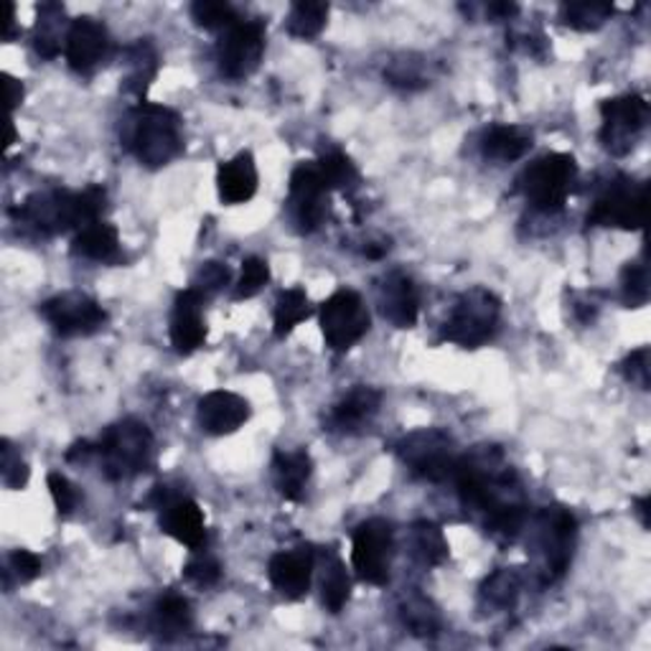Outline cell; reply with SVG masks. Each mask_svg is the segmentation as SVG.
I'll return each instance as SVG.
<instances>
[{"label": "cell", "mask_w": 651, "mask_h": 651, "mask_svg": "<svg viewBox=\"0 0 651 651\" xmlns=\"http://www.w3.org/2000/svg\"><path fill=\"white\" fill-rule=\"evenodd\" d=\"M65 53L77 75H92L110 53V33L105 23L89 16L75 18L65 39Z\"/></svg>", "instance_id": "9a60e30c"}, {"label": "cell", "mask_w": 651, "mask_h": 651, "mask_svg": "<svg viewBox=\"0 0 651 651\" xmlns=\"http://www.w3.org/2000/svg\"><path fill=\"white\" fill-rule=\"evenodd\" d=\"M3 79H6V100H8V107H11V112H13L16 107L23 102V85L18 82V79L11 77V75H3Z\"/></svg>", "instance_id": "7dc6e473"}, {"label": "cell", "mask_w": 651, "mask_h": 651, "mask_svg": "<svg viewBox=\"0 0 651 651\" xmlns=\"http://www.w3.org/2000/svg\"><path fill=\"white\" fill-rule=\"evenodd\" d=\"M316 166L320 176H324L328 191L332 189L349 191L359 184V168H356L354 160L346 154H342V150H332V154L320 156L316 160Z\"/></svg>", "instance_id": "e575fe53"}, {"label": "cell", "mask_w": 651, "mask_h": 651, "mask_svg": "<svg viewBox=\"0 0 651 651\" xmlns=\"http://www.w3.org/2000/svg\"><path fill=\"white\" fill-rule=\"evenodd\" d=\"M649 125V102L641 95H621L601 105L599 138L611 156L634 154Z\"/></svg>", "instance_id": "30bf717a"}, {"label": "cell", "mask_w": 651, "mask_h": 651, "mask_svg": "<svg viewBox=\"0 0 651 651\" xmlns=\"http://www.w3.org/2000/svg\"><path fill=\"white\" fill-rule=\"evenodd\" d=\"M385 77L389 85L403 87V89H417L427 85L423 75V61H415L413 57L392 61V65L385 69Z\"/></svg>", "instance_id": "7bdbcfd3"}, {"label": "cell", "mask_w": 651, "mask_h": 651, "mask_svg": "<svg viewBox=\"0 0 651 651\" xmlns=\"http://www.w3.org/2000/svg\"><path fill=\"white\" fill-rule=\"evenodd\" d=\"M320 334L328 349L349 352L367 336L372 316L364 298L356 290H336L332 298L320 303Z\"/></svg>", "instance_id": "9c48e42d"}, {"label": "cell", "mask_w": 651, "mask_h": 651, "mask_svg": "<svg viewBox=\"0 0 651 651\" xmlns=\"http://www.w3.org/2000/svg\"><path fill=\"white\" fill-rule=\"evenodd\" d=\"M502 320V300L486 288H471L453 306L448 320L443 324L441 338L461 349H479L492 342Z\"/></svg>", "instance_id": "277c9868"}, {"label": "cell", "mask_w": 651, "mask_h": 651, "mask_svg": "<svg viewBox=\"0 0 651 651\" xmlns=\"http://www.w3.org/2000/svg\"><path fill=\"white\" fill-rule=\"evenodd\" d=\"M520 13V6L516 3H489L486 6V16H492L494 21H510Z\"/></svg>", "instance_id": "c3c4849f"}, {"label": "cell", "mask_w": 651, "mask_h": 651, "mask_svg": "<svg viewBox=\"0 0 651 651\" xmlns=\"http://www.w3.org/2000/svg\"><path fill=\"white\" fill-rule=\"evenodd\" d=\"M184 578L199 588H211L221 581V565L217 563V558L194 550V558L184 565Z\"/></svg>", "instance_id": "60d3db41"}, {"label": "cell", "mask_w": 651, "mask_h": 651, "mask_svg": "<svg viewBox=\"0 0 651 651\" xmlns=\"http://www.w3.org/2000/svg\"><path fill=\"white\" fill-rule=\"evenodd\" d=\"M107 194L102 186H87L85 191H39L13 209L18 225L33 229L41 237H57L69 229H85L102 219Z\"/></svg>", "instance_id": "6da1fadb"}, {"label": "cell", "mask_w": 651, "mask_h": 651, "mask_svg": "<svg viewBox=\"0 0 651 651\" xmlns=\"http://www.w3.org/2000/svg\"><path fill=\"white\" fill-rule=\"evenodd\" d=\"M397 456L410 468V474L431 484L448 481L458 461L456 443L438 427H423V431L405 435L397 443Z\"/></svg>", "instance_id": "ba28073f"}, {"label": "cell", "mask_w": 651, "mask_h": 651, "mask_svg": "<svg viewBox=\"0 0 651 651\" xmlns=\"http://www.w3.org/2000/svg\"><path fill=\"white\" fill-rule=\"evenodd\" d=\"M310 474H314V461L306 451H280L273 461V481L275 489L288 502H298L306 492Z\"/></svg>", "instance_id": "603a6c76"}, {"label": "cell", "mask_w": 651, "mask_h": 651, "mask_svg": "<svg viewBox=\"0 0 651 651\" xmlns=\"http://www.w3.org/2000/svg\"><path fill=\"white\" fill-rule=\"evenodd\" d=\"M49 492L53 499V506L61 516H69L79 506V492L67 476L49 474Z\"/></svg>", "instance_id": "ee69618b"}, {"label": "cell", "mask_w": 651, "mask_h": 651, "mask_svg": "<svg viewBox=\"0 0 651 651\" xmlns=\"http://www.w3.org/2000/svg\"><path fill=\"white\" fill-rule=\"evenodd\" d=\"M637 514L641 516V524L649 527V496L637 499Z\"/></svg>", "instance_id": "f907efd6"}, {"label": "cell", "mask_w": 651, "mask_h": 651, "mask_svg": "<svg viewBox=\"0 0 651 651\" xmlns=\"http://www.w3.org/2000/svg\"><path fill=\"white\" fill-rule=\"evenodd\" d=\"M613 16L611 3L599 0H578V3H563L560 8V21L575 31H599L601 26Z\"/></svg>", "instance_id": "d6a6232c"}, {"label": "cell", "mask_w": 651, "mask_h": 651, "mask_svg": "<svg viewBox=\"0 0 651 651\" xmlns=\"http://www.w3.org/2000/svg\"><path fill=\"white\" fill-rule=\"evenodd\" d=\"M257 166L249 150H243L235 158L225 160L217 171V189L219 199L235 207V204H247L257 194Z\"/></svg>", "instance_id": "7402d4cb"}, {"label": "cell", "mask_w": 651, "mask_h": 651, "mask_svg": "<svg viewBox=\"0 0 651 651\" xmlns=\"http://www.w3.org/2000/svg\"><path fill=\"white\" fill-rule=\"evenodd\" d=\"M41 558L33 555L29 550H16L11 558H8V570L6 575H16L18 583H31L41 575Z\"/></svg>", "instance_id": "bcb514c9"}, {"label": "cell", "mask_w": 651, "mask_h": 651, "mask_svg": "<svg viewBox=\"0 0 651 651\" xmlns=\"http://www.w3.org/2000/svg\"><path fill=\"white\" fill-rule=\"evenodd\" d=\"M532 148V136L516 125H494L481 138V150L489 160L496 164H512L520 160Z\"/></svg>", "instance_id": "484cf974"}, {"label": "cell", "mask_w": 651, "mask_h": 651, "mask_svg": "<svg viewBox=\"0 0 651 651\" xmlns=\"http://www.w3.org/2000/svg\"><path fill=\"white\" fill-rule=\"evenodd\" d=\"M156 441L146 423L128 417L110 425L97 443V456L102 463V474L110 481H125L142 474L154 466Z\"/></svg>", "instance_id": "3957f363"}, {"label": "cell", "mask_w": 651, "mask_h": 651, "mask_svg": "<svg viewBox=\"0 0 651 651\" xmlns=\"http://www.w3.org/2000/svg\"><path fill=\"white\" fill-rule=\"evenodd\" d=\"M310 316V306H308V293L303 288H290L283 290L278 300H275V336L285 338L293 328L303 324Z\"/></svg>", "instance_id": "1f68e13d"}, {"label": "cell", "mask_w": 651, "mask_h": 651, "mask_svg": "<svg viewBox=\"0 0 651 651\" xmlns=\"http://www.w3.org/2000/svg\"><path fill=\"white\" fill-rule=\"evenodd\" d=\"M229 280H231V270L225 263H204L199 267V273H196L191 288L207 300L211 296H217L219 290H225Z\"/></svg>", "instance_id": "b9f144b4"}, {"label": "cell", "mask_w": 651, "mask_h": 651, "mask_svg": "<svg viewBox=\"0 0 651 651\" xmlns=\"http://www.w3.org/2000/svg\"><path fill=\"white\" fill-rule=\"evenodd\" d=\"M41 316L59 336H92L107 324V310L87 293H61L41 303Z\"/></svg>", "instance_id": "7c38bea8"}, {"label": "cell", "mask_w": 651, "mask_h": 651, "mask_svg": "<svg viewBox=\"0 0 651 651\" xmlns=\"http://www.w3.org/2000/svg\"><path fill=\"white\" fill-rule=\"evenodd\" d=\"M265 53V26L260 21H237L217 43L219 71L227 79H247L260 67Z\"/></svg>", "instance_id": "4fadbf2b"}, {"label": "cell", "mask_w": 651, "mask_h": 651, "mask_svg": "<svg viewBox=\"0 0 651 651\" xmlns=\"http://www.w3.org/2000/svg\"><path fill=\"white\" fill-rule=\"evenodd\" d=\"M407 548L415 563L425 570L443 565L445 558H448V540H445L438 524L431 520H421L410 527Z\"/></svg>", "instance_id": "d4e9b609"}, {"label": "cell", "mask_w": 651, "mask_h": 651, "mask_svg": "<svg viewBox=\"0 0 651 651\" xmlns=\"http://www.w3.org/2000/svg\"><path fill=\"white\" fill-rule=\"evenodd\" d=\"M534 545H537V573L542 585H552L565 575L573 560L578 522L563 506H548L534 522Z\"/></svg>", "instance_id": "8992f818"}, {"label": "cell", "mask_w": 651, "mask_h": 651, "mask_svg": "<svg viewBox=\"0 0 651 651\" xmlns=\"http://www.w3.org/2000/svg\"><path fill=\"white\" fill-rule=\"evenodd\" d=\"M61 18H65V6H59V3L39 6V23H36L33 47L43 59H53L61 49V43H59Z\"/></svg>", "instance_id": "d590c367"}, {"label": "cell", "mask_w": 651, "mask_h": 651, "mask_svg": "<svg viewBox=\"0 0 651 651\" xmlns=\"http://www.w3.org/2000/svg\"><path fill=\"white\" fill-rule=\"evenodd\" d=\"M270 283V265L263 257H247L243 263V275L235 285V300L255 298Z\"/></svg>", "instance_id": "f35d334b"}, {"label": "cell", "mask_w": 651, "mask_h": 651, "mask_svg": "<svg viewBox=\"0 0 651 651\" xmlns=\"http://www.w3.org/2000/svg\"><path fill=\"white\" fill-rule=\"evenodd\" d=\"M194 627V611L191 603L184 595L168 593L160 599L154 611H150V629L156 631L160 639H176L184 637L186 631Z\"/></svg>", "instance_id": "4316f807"}, {"label": "cell", "mask_w": 651, "mask_h": 651, "mask_svg": "<svg viewBox=\"0 0 651 651\" xmlns=\"http://www.w3.org/2000/svg\"><path fill=\"white\" fill-rule=\"evenodd\" d=\"M0 476L8 489H23L29 484V463L21 458V451L13 448L11 441H0Z\"/></svg>", "instance_id": "ab89813d"}, {"label": "cell", "mask_w": 651, "mask_h": 651, "mask_svg": "<svg viewBox=\"0 0 651 651\" xmlns=\"http://www.w3.org/2000/svg\"><path fill=\"white\" fill-rule=\"evenodd\" d=\"M328 3H320V0H298V3H293L290 13H288V33L293 39H300V41H310L316 39V36L326 29V21H328Z\"/></svg>", "instance_id": "f1b7e54d"}, {"label": "cell", "mask_w": 651, "mask_h": 651, "mask_svg": "<svg viewBox=\"0 0 651 651\" xmlns=\"http://www.w3.org/2000/svg\"><path fill=\"white\" fill-rule=\"evenodd\" d=\"M71 253L92 263H115L120 257L118 229L102 219L95 221V225L77 231L75 243H71Z\"/></svg>", "instance_id": "cb8c5ba5"}, {"label": "cell", "mask_w": 651, "mask_h": 651, "mask_svg": "<svg viewBox=\"0 0 651 651\" xmlns=\"http://www.w3.org/2000/svg\"><path fill=\"white\" fill-rule=\"evenodd\" d=\"M379 308L395 328H413L421 314V296L413 278L403 273H392L379 285Z\"/></svg>", "instance_id": "ffe728a7"}, {"label": "cell", "mask_w": 651, "mask_h": 651, "mask_svg": "<svg viewBox=\"0 0 651 651\" xmlns=\"http://www.w3.org/2000/svg\"><path fill=\"white\" fill-rule=\"evenodd\" d=\"M621 300L627 308H641L649 300V270L644 263H629L621 273Z\"/></svg>", "instance_id": "74e56055"}, {"label": "cell", "mask_w": 651, "mask_h": 651, "mask_svg": "<svg viewBox=\"0 0 651 651\" xmlns=\"http://www.w3.org/2000/svg\"><path fill=\"white\" fill-rule=\"evenodd\" d=\"M647 221V184L629 176H617L595 196L588 225L637 231Z\"/></svg>", "instance_id": "52a82bcc"}, {"label": "cell", "mask_w": 651, "mask_h": 651, "mask_svg": "<svg viewBox=\"0 0 651 651\" xmlns=\"http://www.w3.org/2000/svg\"><path fill=\"white\" fill-rule=\"evenodd\" d=\"M122 142L140 166L164 168L184 150L181 118L164 105L140 102L125 120Z\"/></svg>", "instance_id": "7a4b0ae2"}, {"label": "cell", "mask_w": 651, "mask_h": 651, "mask_svg": "<svg viewBox=\"0 0 651 651\" xmlns=\"http://www.w3.org/2000/svg\"><path fill=\"white\" fill-rule=\"evenodd\" d=\"M382 405V392L374 387H354L349 395H344L328 413V427L342 435L359 433L364 425L374 421V415L379 413Z\"/></svg>", "instance_id": "44dd1931"}, {"label": "cell", "mask_w": 651, "mask_h": 651, "mask_svg": "<svg viewBox=\"0 0 651 651\" xmlns=\"http://www.w3.org/2000/svg\"><path fill=\"white\" fill-rule=\"evenodd\" d=\"M160 530L174 537L178 545L201 550L207 545V522L199 504L189 496H171L160 506Z\"/></svg>", "instance_id": "e0dca14e"}, {"label": "cell", "mask_w": 651, "mask_h": 651, "mask_svg": "<svg viewBox=\"0 0 651 651\" xmlns=\"http://www.w3.org/2000/svg\"><path fill=\"white\" fill-rule=\"evenodd\" d=\"M288 211L300 235H310L324 225L328 214V186L316 164H300L290 176Z\"/></svg>", "instance_id": "5bb4252c"}, {"label": "cell", "mask_w": 651, "mask_h": 651, "mask_svg": "<svg viewBox=\"0 0 651 651\" xmlns=\"http://www.w3.org/2000/svg\"><path fill=\"white\" fill-rule=\"evenodd\" d=\"M191 18L196 26H201L207 31H227L237 21H243L235 8L229 3H221V0H196L191 6Z\"/></svg>", "instance_id": "8d00e7d4"}, {"label": "cell", "mask_w": 651, "mask_h": 651, "mask_svg": "<svg viewBox=\"0 0 651 651\" xmlns=\"http://www.w3.org/2000/svg\"><path fill=\"white\" fill-rule=\"evenodd\" d=\"M578 181V164L570 154H548L524 168L520 191L542 214H555L565 207Z\"/></svg>", "instance_id": "5b68a950"}, {"label": "cell", "mask_w": 651, "mask_h": 651, "mask_svg": "<svg viewBox=\"0 0 651 651\" xmlns=\"http://www.w3.org/2000/svg\"><path fill=\"white\" fill-rule=\"evenodd\" d=\"M392 555H395V532L385 520H367L354 532L352 563L356 575L369 585H387Z\"/></svg>", "instance_id": "8fae6325"}, {"label": "cell", "mask_w": 651, "mask_h": 651, "mask_svg": "<svg viewBox=\"0 0 651 651\" xmlns=\"http://www.w3.org/2000/svg\"><path fill=\"white\" fill-rule=\"evenodd\" d=\"M249 421V403L229 389L209 392L199 400V425L209 435H231Z\"/></svg>", "instance_id": "d6986e66"}, {"label": "cell", "mask_w": 651, "mask_h": 651, "mask_svg": "<svg viewBox=\"0 0 651 651\" xmlns=\"http://www.w3.org/2000/svg\"><path fill=\"white\" fill-rule=\"evenodd\" d=\"M522 593V575L514 568L496 570L494 575H489L484 585H481V601L492 609L506 611L512 609Z\"/></svg>", "instance_id": "4dcf8cb0"}, {"label": "cell", "mask_w": 651, "mask_h": 651, "mask_svg": "<svg viewBox=\"0 0 651 651\" xmlns=\"http://www.w3.org/2000/svg\"><path fill=\"white\" fill-rule=\"evenodd\" d=\"M352 595V578L346 573L344 563L338 558L328 560L324 570V581H320V601H324L326 611L342 613L346 601Z\"/></svg>", "instance_id": "836d02e7"}, {"label": "cell", "mask_w": 651, "mask_h": 651, "mask_svg": "<svg viewBox=\"0 0 651 651\" xmlns=\"http://www.w3.org/2000/svg\"><path fill=\"white\" fill-rule=\"evenodd\" d=\"M400 619H403L410 634L415 637L433 639L441 631V613L423 595H410V599H405L403 605H400Z\"/></svg>", "instance_id": "f546056e"}, {"label": "cell", "mask_w": 651, "mask_h": 651, "mask_svg": "<svg viewBox=\"0 0 651 651\" xmlns=\"http://www.w3.org/2000/svg\"><path fill=\"white\" fill-rule=\"evenodd\" d=\"M649 359H651V352L649 346H641V349L631 352L627 359L621 364V372L623 377H627L631 385H637L639 389H649L651 379H649Z\"/></svg>", "instance_id": "f6af8a7d"}, {"label": "cell", "mask_w": 651, "mask_h": 651, "mask_svg": "<svg viewBox=\"0 0 651 651\" xmlns=\"http://www.w3.org/2000/svg\"><path fill=\"white\" fill-rule=\"evenodd\" d=\"M314 568L316 555L310 548L285 550L270 558V563H267V578H270L273 588L285 601H300L306 599L310 591Z\"/></svg>", "instance_id": "2e32d148"}, {"label": "cell", "mask_w": 651, "mask_h": 651, "mask_svg": "<svg viewBox=\"0 0 651 651\" xmlns=\"http://www.w3.org/2000/svg\"><path fill=\"white\" fill-rule=\"evenodd\" d=\"M125 89L138 97H146L150 82L158 75V51L148 39H140L125 49Z\"/></svg>", "instance_id": "83f0119b"}, {"label": "cell", "mask_w": 651, "mask_h": 651, "mask_svg": "<svg viewBox=\"0 0 651 651\" xmlns=\"http://www.w3.org/2000/svg\"><path fill=\"white\" fill-rule=\"evenodd\" d=\"M207 342V320H204V298L194 288H186L174 300L171 344L178 354H191Z\"/></svg>", "instance_id": "ac0fdd59"}, {"label": "cell", "mask_w": 651, "mask_h": 651, "mask_svg": "<svg viewBox=\"0 0 651 651\" xmlns=\"http://www.w3.org/2000/svg\"><path fill=\"white\" fill-rule=\"evenodd\" d=\"M13 26H16V6L8 3V8H6V21H3V39L6 41L13 39Z\"/></svg>", "instance_id": "681fc988"}]
</instances>
